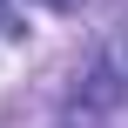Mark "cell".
I'll return each instance as SVG.
<instances>
[{"instance_id": "obj_1", "label": "cell", "mask_w": 128, "mask_h": 128, "mask_svg": "<svg viewBox=\"0 0 128 128\" xmlns=\"http://www.w3.org/2000/svg\"><path fill=\"white\" fill-rule=\"evenodd\" d=\"M0 34H27V27H20V14H14V0H0Z\"/></svg>"}, {"instance_id": "obj_2", "label": "cell", "mask_w": 128, "mask_h": 128, "mask_svg": "<svg viewBox=\"0 0 128 128\" xmlns=\"http://www.w3.org/2000/svg\"><path fill=\"white\" fill-rule=\"evenodd\" d=\"M47 7H74V0H47Z\"/></svg>"}]
</instances>
